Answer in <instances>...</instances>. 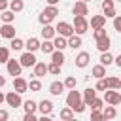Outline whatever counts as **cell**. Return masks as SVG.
<instances>
[{
    "mask_svg": "<svg viewBox=\"0 0 121 121\" xmlns=\"http://www.w3.org/2000/svg\"><path fill=\"white\" fill-rule=\"evenodd\" d=\"M62 91H64V85H62V81H53V83L49 85V93H51V95H55V96H59Z\"/></svg>",
    "mask_w": 121,
    "mask_h": 121,
    "instance_id": "obj_24",
    "label": "cell"
},
{
    "mask_svg": "<svg viewBox=\"0 0 121 121\" xmlns=\"http://www.w3.org/2000/svg\"><path fill=\"white\" fill-rule=\"evenodd\" d=\"M25 47H26L28 53H34L36 49H40V40L38 38H28V42L25 43Z\"/></svg>",
    "mask_w": 121,
    "mask_h": 121,
    "instance_id": "obj_22",
    "label": "cell"
},
{
    "mask_svg": "<svg viewBox=\"0 0 121 121\" xmlns=\"http://www.w3.org/2000/svg\"><path fill=\"white\" fill-rule=\"evenodd\" d=\"M106 25V19H104V15H95V17H91V26L96 30V28H102Z\"/></svg>",
    "mask_w": 121,
    "mask_h": 121,
    "instance_id": "obj_21",
    "label": "cell"
},
{
    "mask_svg": "<svg viewBox=\"0 0 121 121\" xmlns=\"http://www.w3.org/2000/svg\"><path fill=\"white\" fill-rule=\"evenodd\" d=\"M23 8H25L23 0H11V2H9V11H13V13L23 11Z\"/></svg>",
    "mask_w": 121,
    "mask_h": 121,
    "instance_id": "obj_29",
    "label": "cell"
},
{
    "mask_svg": "<svg viewBox=\"0 0 121 121\" xmlns=\"http://www.w3.org/2000/svg\"><path fill=\"white\" fill-rule=\"evenodd\" d=\"M104 85H106V89L117 91L121 87V81H119V78H104Z\"/></svg>",
    "mask_w": 121,
    "mask_h": 121,
    "instance_id": "obj_16",
    "label": "cell"
},
{
    "mask_svg": "<svg viewBox=\"0 0 121 121\" xmlns=\"http://www.w3.org/2000/svg\"><path fill=\"white\" fill-rule=\"evenodd\" d=\"M8 74L9 76H13V78H17V76H21V64H19V60H15V59H8Z\"/></svg>",
    "mask_w": 121,
    "mask_h": 121,
    "instance_id": "obj_7",
    "label": "cell"
},
{
    "mask_svg": "<svg viewBox=\"0 0 121 121\" xmlns=\"http://www.w3.org/2000/svg\"><path fill=\"white\" fill-rule=\"evenodd\" d=\"M40 49H42L45 55H51V53L55 51V47H53V42H49V40H45L43 43H40Z\"/></svg>",
    "mask_w": 121,
    "mask_h": 121,
    "instance_id": "obj_31",
    "label": "cell"
},
{
    "mask_svg": "<svg viewBox=\"0 0 121 121\" xmlns=\"http://www.w3.org/2000/svg\"><path fill=\"white\" fill-rule=\"evenodd\" d=\"M51 62L57 64V66H62L64 64V53L62 51H53L51 53Z\"/></svg>",
    "mask_w": 121,
    "mask_h": 121,
    "instance_id": "obj_23",
    "label": "cell"
},
{
    "mask_svg": "<svg viewBox=\"0 0 121 121\" xmlns=\"http://www.w3.org/2000/svg\"><path fill=\"white\" fill-rule=\"evenodd\" d=\"M79 100H81V95H79V91H76V89H72V91L68 93V96H66V104H68L70 110H72Z\"/></svg>",
    "mask_w": 121,
    "mask_h": 121,
    "instance_id": "obj_11",
    "label": "cell"
},
{
    "mask_svg": "<svg viewBox=\"0 0 121 121\" xmlns=\"http://www.w3.org/2000/svg\"><path fill=\"white\" fill-rule=\"evenodd\" d=\"M70 121H78V119H74V117H72V119H70Z\"/></svg>",
    "mask_w": 121,
    "mask_h": 121,
    "instance_id": "obj_54",
    "label": "cell"
},
{
    "mask_svg": "<svg viewBox=\"0 0 121 121\" xmlns=\"http://www.w3.org/2000/svg\"><path fill=\"white\" fill-rule=\"evenodd\" d=\"M104 100L108 102V106H117V104L121 102V95H119V91L106 89V91H104Z\"/></svg>",
    "mask_w": 121,
    "mask_h": 121,
    "instance_id": "obj_3",
    "label": "cell"
},
{
    "mask_svg": "<svg viewBox=\"0 0 121 121\" xmlns=\"http://www.w3.org/2000/svg\"><path fill=\"white\" fill-rule=\"evenodd\" d=\"M8 8V0H0V11H4Z\"/></svg>",
    "mask_w": 121,
    "mask_h": 121,
    "instance_id": "obj_47",
    "label": "cell"
},
{
    "mask_svg": "<svg viewBox=\"0 0 121 121\" xmlns=\"http://www.w3.org/2000/svg\"><path fill=\"white\" fill-rule=\"evenodd\" d=\"M91 74L96 78V79H102L104 76H106V68L102 66V64H96V66H93V70H91Z\"/></svg>",
    "mask_w": 121,
    "mask_h": 121,
    "instance_id": "obj_27",
    "label": "cell"
},
{
    "mask_svg": "<svg viewBox=\"0 0 121 121\" xmlns=\"http://www.w3.org/2000/svg\"><path fill=\"white\" fill-rule=\"evenodd\" d=\"M13 91L15 93H26L28 91V81L25 79V78H21V76H17V78H13Z\"/></svg>",
    "mask_w": 121,
    "mask_h": 121,
    "instance_id": "obj_5",
    "label": "cell"
},
{
    "mask_svg": "<svg viewBox=\"0 0 121 121\" xmlns=\"http://www.w3.org/2000/svg\"><path fill=\"white\" fill-rule=\"evenodd\" d=\"M47 74V64L45 62H36L34 64V76L36 78H43Z\"/></svg>",
    "mask_w": 121,
    "mask_h": 121,
    "instance_id": "obj_18",
    "label": "cell"
},
{
    "mask_svg": "<svg viewBox=\"0 0 121 121\" xmlns=\"http://www.w3.org/2000/svg\"><path fill=\"white\" fill-rule=\"evenodd\" d=\"M9 45H11V49H13V51H19V49H23V47H25V42H23L21 38H11V43H9Z\"/></svg>",
    "mask_w": 121,
    "mask_h": 121,
    "instance_id": "obj_33",
    "label": "cell"
},
{
    "mask_svg": "<svg viewBox=\"0 0 121 121\" xmlns=\"http://www.w3.org/2000/svg\"><path fill=\"white\" fill-rule=\"evenodd\" d=\"M64 87H68V89H76V85H78V81H76V78L74 76H68L66 79H64V83H62Z\"/></svg>",
    "mask_w": 121,
    "mask_h": 121,
    "instance_id": "obj_35",
    "label": "cell"
},
{
    "mask_svg": "<svg viewBox=\"0 0 121 121\" xmlns=\"http://www.w3.org/2000/svg\"><path fill=\"white\" fill-rule=\"evenodd\" d=\"M72 13H74V17H85L89 13V8H87L85 2H76L74 8H72Z\"/></svg>",
    "mask_w": 121,
    "mask_h": 121,
    "instance_id": "obj_8",
    "label": "cell"
},
{
    "mask_svg": "<svg viewBox=\"0 0 121 121\" xmlns=\"http://www.w3.org/2000/svg\"><path fill=\"white\" fill-rule=\"evenodd\" d=\"M81 2H85V4H87V2H91V0H81Z\"/></svg>",
    "mask_w": 121,
    "mask_h": 121,
    "instance_id": "obj_53",
    "label": "cell"
},
{
    "mask_svg": "<svg viewBox=\"0 0 121 121\" xmlns=\"http://www.w3.org/2000/svg\"><path fill=\"white\" fill-rule=\"evenodd\" d=\"M112 62H113V57L110 55V51H108V53H102V55H100V64H102L104 68H106V66H110Z\"/></svg>",
    "mask_w": 121,
    "mask_h": 121,
    "instance_id": "obj_32",
    "label": "cell"
},
{
    "mask_svg": "<svg viewBox=\"0 0 121 121\" xmlns=\"http://www.w3.org/2000/svg\"><path fill=\"white\" fill-rule=\"evenodd\" d=\"M89 60H91V55H89L87 51H81V53L76 57V66H78V68H85V66L89 64Z\"/></svg>",
    "mask_w": 121,
    "mask_h": 121,
    "instance_id": "obj_14",
    "label": "cell"
},
{
    "mask_svg": "<svg viewBox=\"0 0 121 121\" xmlns=\"http://www.w3.org/2000/svg\"><path fill=\"white\" fill-rule=\"evenodd\" d=\"M110 47H112V40H110V36H104V38L96 40V49H98L100 53H108Z\"/></svg>",
    "mask_w": 121,
    "mask_h": 121,
    "instance_id": "obj_10",
    "label": "cell"
},
{
    "mask_svg": "<svg viewBox=\"0 0 121 121\" xmlns=\"http://www.w3.org/2000/svg\"><path fill=\"white\" fill-rule=\"evenodd\" d=\"M8 117H9V113L6 110H0V121H8Z\"/></svg>",
    "mask_w": 121,
    "mask_h": 121,
    "instance_id": "obj_46",
    "label": "cell"
},
{
    "mask_svg": "<svg viewBox=\"0 0 121 121\" xmlns=\"http://www.w3.org/2000/svg\"><path fill=\"white\" fill-rule=\"evenodd\" d=\"M47 74H53V76H59L60 74V66H57V64H47Z\"/></svg>",
    "mask_w": 121,
    "mask_h": 121,
    "instance_id": "obj_38",
    "label": "cell"
},
{
    "mask_svg": "<svg viewBox=\"0 0 121 121\" xmlns=\"http://www.w3.org/2000/svg\"><path fill=\"white\" fill-rule=\"evenodd\" d=\"M115 115H117V110H115V106H106V108L102 110V117H104L106 121H112Z\"/></svg>",
    "mask_w": 121,
    "mask_h": 121,
    "instance_id": "obj_20",
    "label": "cell"
},
{
    "mask_svg": "<svg viewBox=\"0 0 121 121\" xmlns=\"http://www.w3.org/2000/svg\"><path fill=\"white\" fill-rule=\"evenodd\" d=\"M66 45H68V47H72V49H78V47H81V36H76V34H72L70 38H66Z\"/></svg>",
    "mask_w": 121,
    "mask_h": 121,
    "instance_id": "obj_17",
    "label": "cell"
},
{
    "mask_svg": "<svg viewBox=\"0 0 121 121\" xmlns=\"http://www.w3.org/2000/svg\"><path fill=\"white\" fill-rule=\"evenodd\" d=\"M55 36V28L51 26V25H43V28H42V38L43 40H51Z\"/></svg>",
    "mask_w": 121,
    "mask_h": 121,
    "instance_id": "obj_26",
    "label": "cell"
},
{
    "mask_svg": "<svg viewBox=\"0 0 121 121\" xmlns=\"http://www.w3.org/2000/svg\"><path fill=\"white\" fill-rule=\"evenodd\" d=\"M57 2H60V0H47V4H49V6H55Z\"/></svg>",
    "mask_w": 121,
    "mask_h": 121,
    "instance_id": "obj_52",
    "label": "cell"
},
{
    "mask_svg": "<svg viewBox=\"0 0 121 121\" xmlns=\"http://www.w3.org/2000/svg\"><path fill=\"white\" fill-rule=\"evenodd\" d=\"M57 15H59V9H57L55 6H47V8H45V9L40 13L38 21H40L42 25H49V23H51V21H53Z\"/></svg>",
    "mask_w": 121,
    "mask_h": 121,
    "instance_id": "obj_1",
    "label": "cell"
},
{
    "mask_svg": "<svg viewBox=\"0 0 121 121\" xmlns=\"http://www.w3.org/2000/svg\"><path fill=\"white\" fill-rule=\"evenodd\" d=\"M23 121H38V117H36L34 113H25V117H23Z\"/></svg>",
    "mask_w": 121,
    "mask_h": 121,
    "instance_id": "obj_44",
    "label": "cell"
},
{
    "mask_svg": "<svg viewBox=\"0 0 121 121\" xmlns=\"http://www.w3.org/2000/svg\"><path fill=\"white\" fill-rule=\"evenodd\" d=\"M74 117V112L70 110V108H64V110H60V119L62 121H70Z\"/></svg>",
    "mask_w": 121,
    "mask_h": 121,
    "instance_id": "obj_34",
    "label": "cell"
},
{
    "mask_svg": "<svg viewBox=\"0 0 121 121\" xmlns=\"http://www.w3.org/2000/svg\"><path fill=\"white\" fill-rule=\"evenodd\" d=\"M38 121H53V119H51V117H49V115H42V117H40V119H38Z\"/></svg>",
    "mask_w": 121,
    "mask_h": 121,
    "instance_id": "obj_48",
    "label": "cell"
},
{
    "mask_svg": "<svg viewBox=\"0 0 121 121\" xmlns=\"http://www.w3.org/2000/svg\"><path fill=\"white\" fill-rule=\"evenodd\" d=\"M113 60H115V64H117V66H121V55H119V57H115Z\"/></svg>",
    "mask_w": 121,
    "mask_h": 121,
    "instance_id": "obj_49",
    "label": "cell"
},
{
    "mask_svg": "<svg viewBox=\"0 0 121 121\" xmlns=\"http://www.w3.org/2000/svg\"><path fill=\"white\" fill-rule=\"evenodd\" d=\"M102 104H104V100H102V98H95V100L91 102V108H93V112H96V110L100 112V108H102Z\"/></svg>",
    "mask_w": 121,
    "mask_h": 121,
    "instance_id": "obj_39",
    "label": "cell"
},
{
    "mask_svg": "<svg viewBox=\"0 0 121 121\" xmlns=\"http://www.w3.org/2000/svg\"><path fill=\"white\" fill-rule=\"evenodd\" d=\"M2 102H6V95L0 91V104H2Z\"/></svg>",
    "mask_w": 121,
    "mask_h": 121,
    "instance_id": "obj_51",
    "label": "cell"
},
{
    "mask_svg": "<svg viewBox=\"0 0 121 121\" xmlns=\"http://www.w3.org/2000/svg\"><path fill=\"white\" fill-rule=\"evenodd\" d=\"M96 91H106V85H104V78H102V79H98V83H96Z\"/></svg>",
    "mask_w": 121,
    "mask_h": 121,
    "instance_id": "obj_45",
    "label": "cell"
},
{
    "mask_svg": "<svg viewBox=\"0 0 121 121\" xmlns=\"http://www.w3.org/2000/svg\"><path fill=\"white\" fill-rule=\"evenodd\" d=\"M38 60H36V57H34V53H23L21 55V59H19V64L21 66H26V68H30V66H34Z\"/></svg>",
    "mask_w": 121,
    "mask_h": 121,
    "instance_id": "obj_9",
    "label": "cell"
},
{
    "mask_svg": "<svg viewBox=\"0 0 121 121\" xmlns=\"http://www.w3.org/2000/svg\"><path fill=\"white\" fill-rule=\"evenodd\" d=\"M28 89L34 91V93H38V91L42 89V81H40V79H32V81L28 83Z\"/></svg>",
    "mask_w": 121,
    "mask_h": 121,
    "instance_id": "obj_36",
    "label": "cell"
},
{
    "mask_svg": "<svg viewBox=\"0 0 121 121\" xmlns=\"http://www.w3.org/2000/svg\"><path fill=\"white\" fill-rule=\"evenodd\" d=\"M72 28H74V34H76V36H81V34H85V32L89 30V23H87L85 17H74Z\"/></svg>",
    "mask_w": 121,
    "mask_h": 121,
    "instance_id": "obj_2",
    "label": "cell"
},
{
    "mask_svg": "<svg viewBox=\"0 0 121 121\" xmlns=\"http://www.w3.org/2000/svg\"><path fill=\"white\" fill-rule=\"evenodd\" d=\"M72 112H78V113H81V112H85V104H83V100H79L74 108H72Z\"/></svg>",
    "mask_w": 121,
    "mask_h": 121,
    "instance_id": "obj_42",
    "label": "cell"
},
{
    "mask_svg": "<svg viewBox=\"0 0 121 121\" xmlns=\"http://www.w3.org/2000/svg\"><path fill=\"white\" fill-rule=\"evenodd\" d=\"M0 36L2 38H8V40L15 38V26L13 25H2L0 26Z\"/></svg>",
    "mask_w": 121,
    "mask_h": 121,
    "instance_id": "obj_13",
    "label": "cell"
},
{
    "mask_svg": "<svg viewBox=\"0 0 121 121\" xmlns=\"http://www.w3.org/2000/svg\"><path fill=\"white\" fill-rule=\"evenodd\" d=\"M0 17H2V21H4V25H11V21L15 19V13H13V11H9V9H4Z\"/></svg>",
    "mask_w": 121,
    "mask_h": 121,
    "instance_id": "obj_30",
    "label": "cell"
},
{
    "mask_svg": "<svg viewBox=\"0 0 121 121\" xmlns=\"http://www.w3.org/2000/svg\"><path fill=\"white\" fill-rule=\"evenodd\" d=\"M102 9H104V19H108V17H115L113 0H104V2H102Z\"/></svg>",
    "mask_w": 121,
    "mask_h": 121,
    "instance_id": "obj_12",
    "label": "cell"
},
{
    "mask_svg": "<svg viewBox=\"0 0 121 121\" xmlns=\"http://www.w3.org/2000/svg\"><path fill=\"white\" fill-rule=\"evenodd\" d=\"M60 121H62V119H60Z\"/></svg>",
    "mask_w": 121,
    "mask_h": 121,
    "instance_id": "obj_55",
    "label": "cell"
},
{
    "mask_svg": "<svg viewBox=\"0 0 121 121\" xmlns=\"http://www.w3.org/2000/svg\"><path fill=\"white\" fill-rule=\"evenodd\" d=\"M113 28H115L117 32H121V17H119V15L113 17Z\"/></svg>",
    "mask_w": 121,
    "mask_h": 121,
    "instance_id": "obj_43",
    "label": "cell"
},
{
    "mask_svg": "<svg viewBox=\"0 0 121 121\" xmlns=\"http://www.w3.org/2000/svg\"><path fill=\"white\" fill-rule=\"evenodd\" d=\"M23 108H25V113H34L38 110V104L34 100H25L23 102Z\"/></svg>",
    "mask_w": 121,
    "mask_h": 121,
    "instance_id": "obj_28",
    "label": "cell"
},
{
    "mask_svg": "<svg viewBox=\"0 0 121 121\" xmlns=\"http://www.w3.org/2000/svg\"><path fill=\"white\" fill-rule=\"evenodd\" d=\"M6 102H8V106H11V108H19V106L23 104L21 95L15 93V91H9V93L6 95Z\"/></svg>",
    "mask_w": 121,
    "mask_h": 121,
    "instance_id": "obj_6",
    "label": "cell"
},
{
    "mask_svg": "<svg viewBox=\"0 0 121 121\" xmlns=\"http://www.w3.org/2000/svg\"><path fill=\"white\" fill-rule=\"evenodd\" d=\"M91 121H106V119L102 117V112H98V110H96V112H93V113H91Z\"/></svg>",
    "mask_w": 121,
    "mask_h": 121,
    "instance_id": "obj_41",
    "label": "cell"
},
{
    "mask_svg": "<svg viewBox=\"0 0 121 121\" xmlns=\"http://www.w3.org/2000/svg\"><path fill=\"white\" fill-rule=\"evenodd\" d=\"M8 59H9V49L0 45V62H8Z\"/></svg>",
    "mask_w": 121,
    "mask_h": 121,
    "instance_id": "obj_37",
    "label": "cell"
},
{
    "mask_svg": "<svg viewBox=\"0 0 121 121\" xmlns=\"http://www.w3.org/2000/svg\"><path fill=\"white\" fill-rule=\"evenodd\" d=\"M104 36H108L106 34V28L102 26V28H96L95 30V40H100V38H104Z\"/></svg>",
    "mask_w": 121,
    "mask_h": 121,
    "instance_id": "obj_40",
    "label": "cell"
},
{
    "mask_svg": "<svg viewBox=\"0 0 121 121\" xmlns=\"http://www.w3.org/2000/svg\"><path fill=\"white\" fill-rule=\"evenodd\" d=\"M38 110L42 112V115H49V113L53 112V102H51V100H45V98H43V100H42V102L38 104Z\"/></svg>",
    "mask_w": 121,
    "mask_h": 121,
    "instance_id": "obj_15",
    "label": "cell"
},
{
    "mask_svg": "<svg viewBox=\"0 0 121 121\" xmlns=\"http://www.w3.org/2000/svg\"><path fill=\"white\" fill-rule=\"evenodd\" d=\"M53 47H55V51H62V49H66V47H68V45H66V38L57 36V38L53 40Z\"/></svg>",
    "mask_w": 121,
    "mask_h": 121,
    "instance_id": "obj_25",
    "label": "cell"
},
{
    "mask_svg": "<svg viewBox=\"0 0 121 121\" xmlns=\"http://www.w3.org/2000/svg\"><path fill=\"white\" fill-rule=\"evenodd\" d=\"M55 32H59V36H62V38H70V36L74 34V28H72V25H70V23H66V21H60V23L57 25Z\"/></svg>",
    "mask_w": 121,
    "mask_h": 121,
    "instance_id": "obj_4",
    "label": "cell"
},
{
    "mask_svg": "<svg viewBox=\"0 0 121 121\" xmlns=\"http://www.w3.org/2000/svg\"><path fill=\"white\" fill-rule=\"evenodd\" d=\"M4 85H6V78H4V76H0V87H4Z\"/></svg>",
    "mask_w": 121,
    "mask_h": 121,
    "instance_id": "obj_50",
    "label": "cell"
},
{
    "mask_svg": "<svg viewBox=\"0 0 121 121\" xmlns=\"http://www.w3.org/2000/svg\"><path fill=\"white\" fill-rule=\"evenodd\" d=\"M96 98V91L95 89H85V93H83V104L85 106H91V102Z\"/></svg>",
    "mask_w": 121,
    "mask_h": 121,
    "instance_id": "obj_19",
    "label": "cell"
}]
</instances>
